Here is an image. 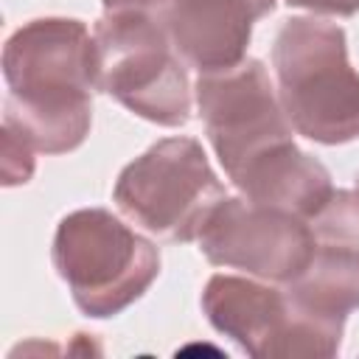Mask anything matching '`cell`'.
<instances>
[{"mask_svg":"<svg viewBox=\"0 0 359 359\" xmlns=\"http://www.w3.org/2000/svg\"><path fill=\"white\" fill-rule=\"evenodd\" d=\"M3 76L8 84L3 123L36 151H73L87 137L98 56L84 22L45 17L17 28L3 48Z\"/></svg>","mask_w":359,"mask_h":359,"instance_id":"cell-1","label":"cell"},{"mask_svg":"<svg viewBox=\"0 0 359 359\" xmlns=\"http://www.w3.org/2000/svg\"><path fill=\"white\" fill-rule=\"evenodd\" d=\"M278 98L292 129L337 146L359 137V73L345 31L320 17H292L272 45Z\"/></svg>","mask_w":359,"mask_h":359,"instance_id":"cell-2","label":"cell"},{"mask_svg":"<svg viewBox=\"0 0 359 359\" xmlns=\"http://www.w3.org/2000/svg\"><path fill=\"white\" fill-rule=\"evenodd\" d=\"M98 56V90L129 112L182 126L191 118L188 70L165 28V14L143 8H107L93 31Z\"/></svg>","mask_w":359,"mask_h":359,"instance_id":"cell-3","label":"cell"},{"mask_svg":"<svg viewBox=\"0 0 359 359\" xmlns=\"http://www.w3.org/2000/svg\"><path fill=\"white\" fill-rule=\"evenodd\" d=\"M53 266L90 317H115L157 278V247L104 208L67 213L53 236Z\"/></svg>","mask_w":359,"mask_h":359,"instance_id":"cell-4","label":"cell"},{"mask_svg":"<svg viewBox=\"0 0 359 359\" xmlns=\"http://www.w3.org/2000/svg\"><path fill=\"white\" fill-rule=\"evenodd\" d=\"M224 196L194 137H165L132 160L112 191L121 213L165 241H194Z\"/></svg>","mask_w":359,"mask_h":359,"instance_id":"cell-5","label":"cell"},{"mask_svg":"<svg viewBox=\"0 0 359 359\" xmlns=\"http://www.w3.org/2000/svg\"><path fill=\"white\" fill-rule=\"evenodd\" d=\"M196 104L208 140L230 180L241 177L266 154L294 143L278 90L258 59L199 73Z\"/></svg>","mask_w":359,"mask_h":359,"instance_id":"cell-6","label":"cell"},{"mask_svg":"<svg viewBox=\"0 0 359 359\" xmlns=\"http://www.w3.org/2000/svg\"><path fill=\"white\" fill-rule=\"evenodd\" d=\"M202 309L216 331L258 359L334 356L342 328L306 317L286 289L250 278L213 275L202 292Z\"/></svg>","mask_w":359,"mask_h":359,"instance_id":"cell-7","label":"cell"},{"mask_svg":"<svg viewBox=\"0 0 359 359\" xmlns=\"http://www.w3.org/2000/svg\"><path fill=\"white\" fill-rule=\"evenodd\" d=\"M199 247L216 266L289 283L306 269L317 244L306 219L247 196H222L199 230Z\"/></svg>","mask_w":359,"mask_h":359,"instance_id":"cell-8","label":"cell"},{"mask_svg":"<svg viewBox=\"0 0 359 359\" xmlns=\"http://www.w3.org/2000/svg\"><path fill=\"white\" fill-rule=\"evenodd\" d=\"M258 14L247 0H168L165 28L180 59L199 73L244 62Z\"/></svg>","mask_w":359,"mask_h":359,"instance_id":"cell-9","label":"cell"},{"mask_svg":"<svg viewBox=\"0 0 359 359\" xmlns=\"http://www.w3.org/2000/svg\"><path fill=\"white\" fill-rule=\"evenodd\" d=\"M233 185L247 199L286 210L306 222L334 194L328 168L311 154L300 151L294 143L252 163L241 177L233 180Z\"/></svg>","mask_w":359,"mask_h":359,"instance_id":"cell-10","label":"cell"},{"mask_svg":"<svg viewBox=\"0 0 359 359\" xmlns=\"http://www.w3.org/2000/svg\"><path fill=\"white\" fill-rule=\"evenodd\" d=\"M280 286L306 317L342 328L345 317L359 309V252L314 247L306 269Z\"/></svg>","mask_w":359,"mask_h":359,"instance_id":"cell-11","label":"cell"},{"mask_svg":"<svg viewBox=\"0 0 359 359\" xmlns=\"http://www.w3.org/2000/svg\"><path fill=\"white\" fill-rule=\"evenodd\" d=\"M317 247L359 252V191H337L309 219Z\"/></svg>","mask_w":359,"mask_h":359,"instance_id":"cell-12","label":"cell"},{"mask_svg":"<svg viewBox=\"0 0 359 359\" xmlns=\"http://www.w3.org/2000/svg\"><path fill=\"white\" fill-rule=\"evenodd\" d=\"M34 146L8 123H3V185H20L28 182V177L34 174Z\"/></svg>","mask_w":359,"mask_h":359,"instance_id":"cell-13","label":"cell"},{"mask_svg":"<svg viewBox=\"0 0 359 359\" xmlns=\"http://www.w3.org/2000/svg\"><path fill=\"white\" fill-rule=\"evenodd\" d=\"M289 6L309 8L314 14H331V17H351L359 11V0H286Z\"/></svg>","mask_w":359,"mask_h":359,"instance_id":"cell-14","label":"cell"},{"mask_svg":"<svg viewBox=\"0 0 359 359\" xmlns=\"http://www.w3.org/2000/svg\"><path fill=\"white\" fill-rule=\"evenodd\" d=\"M247 3H250V6H252V11L258 14V20H261V17H266V14L275 8V0H247Z\"/></svg>","mask_w":359,"mask_h":359,"instance_id":"cell-15","label":"cell"},{"mask_svg":"<svg viewBox=\"0 0 359 359\" xmlns=\"http://www.w3.org/2000/svg\"><path fill=\"white\" fill-rule=\"evenodd\" d=\"M356 188H359V174H356Z\"/></svg>","mask_w":359,"mask_h":359,"instance_id":"cell-16","label":"cell"}]
</instances>
